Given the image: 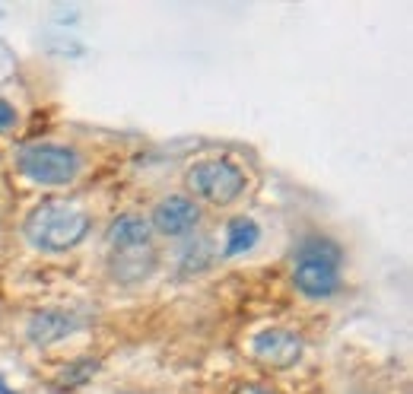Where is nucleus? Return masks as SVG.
Returning a JSON list of instances; mask_svg holds the SVG:
<instances>
[{
	"instance_id": "nucleus-12",
	"label": "nucleus",
	"mask_w": 413,
	"mask_h": 394,
	"mask_svg": "<svg viewBox=\"0 0 413 394\" xmlns=\"http://www.w3.org/2000/svg\"><path fill=\"white\" fill-rule=\"evenodd\" d=\"M99 366L92 363V359H83L80 366H76V369H70V372H64V381H67V385H83V381L90 379L92 372H96Z\"/></svg>"
},
{
	"instance_id": "nucleus-10",
	"label": "nucleus",
	"mask_w": 413,
	"mask_h": 394,
	"mask_svg": "<svg viewBox=\"0 0 413 394\" xmlns=\"http://www.w3.org/2000/svg\"><path fill=\"white\" fill-rule=\"evenodd\" d=\"M261 238V229H258L255 220L248 216H235L233 223L226 226V258H235V254H245L255 248V242Z\"/></svg>"
},
{
	"instance_id": "nucleus-6",
	"label": "nucleus",
	"mask_w": 413,
	"mask_h": 394,
	"mask_svg": "<svg viewBox=\"0 0 413 394\" xmlns=\"http://www.w3.org/2000/svg\"><path fill=\"white\" fill-rule=\"evenodd\" d=\"M76 327H80V318L74 312H64V309H42L29 318V327H26V334H29L32 343L38 347H51V343L64 340L67 334H74Z\"/></svg>"
},
{
	"instance_id": "nucleus-11",
	"label": "nucleus",
	"mask_w": 413,
	"mask_h": 394,
	"mask_svg": "<svg viewBox=\"0 0 413 394\" xmlns=\"http://www.w3.org/2000/svg\"><path fill=\"white\" fill-rule=\"evenodd\" d=\"M340 248L330 242V238H305L299 248H296V261H321V264H334L340 268Z\"/></svg>"
},
{
	"instance_id": "nucleus-3",
	"label": "nucleus",
	"mask_w": 413,
	"mask_h": 394,
	"mask_svg": "<svg viewBox=\"0 0 413 394\" xmlns=\"http://www.w3.org/2000/svg\"><path fill=\"white\" fill-rule=\"evenodd\" d=\"M188 188L203 197V201L217 204V207H226L233 204L242 191H245V172L239 165H233L229 159H203V163H194L185 175Z\"/></svg>"
},
{
	"instance_id": "nucleus-2",
	"label": "nucleus",
	"mask_w": 413,
	"mask_h": 394,
	"mask_svg": "<svg viewBox=\"0 0 413 394\" xmlns=\"http://www.w3.org/2000/svg\"><path fill=\"white\" fill-rule=\"evenodd\" d=\"M16 169L35 185H67L80 172V156L60 143H29L16 153Z\"/></svg>"
},
{
	"instance_id": "nucleus-13",
	"label": "nucleus",
	"mask_w": 413,
	"mask_h": 394,
	"mask_svg": "<svg viewBox=\"0 0 413 394\" xmlns=\"http://www.w3.org/2000/svg\"><path fill=\"white\" fill-rule=\"evenodd\" d=\"M233 394H280V391H273L271 385H261V381H242V385L233 388Z\"/></svg>"
},
{
	"instance_id": "nucleus-1",
	"label": "nucleus",
	"mask_w": 413,
	"mask_h": 394,
	"mask_svg": "<svg viewBox=\"0 0 413 394\" xmlns=\"http://www.w3.org/2000/svg\"><path fill=\"white\" fill-rule=\"evenodd\" d=\"M92 220L83 207L70 201H45L32 207L26 216L23 232L29 238V245L38 252H70L90 236Z\"/></svg>"
},
{
	"instance_id": "nucleus-9",
	"label": "nucleus",
	"mask_w": 413,
	"mask_h": 394,
	"mask_svg": "<svg viewBox=\"0 0 413 394\" xmlns=\"http://www.w3.org/2000/svg\"><path fill=\"white\" fill-rule=\"evenodd\" d=\"M108 242L115 248H140L150 245V223L137 213H121L112 226H108Z\"/></svg>"
},
{
	"instance_id": "nucleus-8",
	"label": "nucleus",
	"mask_w": 413,
	"mask_h": 394,
	"mask_svg": "<svg viewBox=\"0 0 413 394\" xmlns=\"http://www.w3.org/2000/svg\"><path fill=\"white\" fill-rule=\"evenodd\" d=\"M156 270V252L150 245L140 248H121L112 254V277L121 283H140Z\"/></svg>"
},
{
	"instance_id": "nucleus-14",
	"label": "nucleus",
	"mask_w": 413,
	"mask_h": 394,
	"mask_svg": "<svg viewBox=\"0 0 413 394\" xmlns=\"http://www.w3.org/2000/svg\"><path fill=\"white\" fill-rule=\"evenodd\" d=\"M13 121H16V112L10 108L7 102H3V99H0V131H7V127L13 124Z\"/></svg>"
},
{
	"instance_id": "nucleus-5",
	"label": "nucleus",
	"mask_w": 413,
	"mask_h": 394,
	"mask_svg": "<svg viewBox=\"0 0 413 394\" xmlns=\"http://www.w3.org/2000/svg\"><path fill=\"white\" fill-rule=\"evenodd\" d=\"M197 223H201V210L191 197H181V194L159 201L156 210H153V226L162 236H188Z\"/></svg>"
},
{
	"instance_id": "nucleus-7",
	"label": "nucleus",
	"mask_w": 413,
	"mask_h": 394,
	"mask_svg": "<svg viewBox=\"0 0 413 394\" xmlns=\"http://www.w3.org/2000/svg\"><path fill=\"white\" fill-rule=\"evenodd\" d=\"M296 290L305 293L312 299H328L340 290V274L334 264H321V261H296L293 274Z\"/></svg>"
},
{
	"instance_id": "nucleus-4",
	"label": "nucleus",
	"mask_w": 413,
	"mask_h": 394,
	"mask_svg": "<svg viewBox=\"0 0 413 394\" xmlns=\"http://www.w3.org/2000/svg\"><path fill=\"white\" fill-rule=\"evenodd\" d=\"M251 353L267 369H293L302 359V337L286 327H264L251 340Z\"/></svg>"
}]
</instances>
